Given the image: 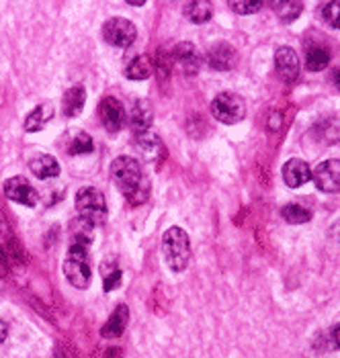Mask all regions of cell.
Returning <instances> with one entry per match:
<instances>
[{
	"label": "cell",
	"mask_w": 340,
	"mask_h": 358,
	"mask_svg": "<svg viewBox=\"0 0 340 358\" xmlns=\"http://www.w3.org/2000/svg\"><path fill=\"white\" fill-rule=\"evenodd\" d=\"M111 176L117 189L125 194V199L132 205H142L148 201L150 194V182L143 174L142 166L132 156H119L111 164Z\"/></svg>",
	"instance_id": "cell-1"
},
{
	"label": "cell",
	"mask_w": 340,
	"mask_h": 358,
	"mask_svg": "<svg viewBox=\"0 0 340 358\" xmlns=\"http://www.w3.org/2000/svg\"><path fill=\"white\" fill-rule=\"evenodd\" d=\"M162 252L172 271L180 273L189 266L191 260V240L185 229L180 227H170L162 236Z\"/></svg>",
	"instance_id": "cell-2"
},
{
	"label": "cell",
	"mask_w": 340,
	"mask_h": 358,
	"mask_svg": "<svg viewBox=\"0 0 340 358\" xmlns=\"http://www.w3.org/2000/svg\"><path fill=\"white\" fill-rule=\"evenodd\" d=\"M64 275L68 278V282L76 289L90 287V264H88L86 246H80V244L70 246L64 260Z\"/></svg>",
	"instance_id": "cell-3"
},
{
	"label": "cell",
	"mask_w": 340,
	"mask_h": 358,
	"mask_svg": "<svg viewBox=\"0 0 340 358\" xmlns=\"http://www.w3.org/2000/svg\"><path fill=\"white\" fill-rule=\"evenodd\" d=\"M76 209H78L80 217H85L94 225L105 223V220H107L105 196L94 187H85L76 193Z\"/></svg>",
	"instance_id": "cell-4"
},
{
	"label": "cell",
	"mask_w": 340,
	"mask_h": 358,
	"mask_svg": "<svg viewBox=\"0 0 340 358\" xmlns=\"http://www.w3.org/2000/svg\"><path fill=\"white\" fill-rule=\"evenodd\" d=\"M211 113L220 123L234 125L246 117V103L234 92H220L211 103Z\"/></svg>",
	"instance_id": "cell-5"
},
{
	"label": "cell",
	"mask_w": 340,
	"mask_h": 358,
	"mask_svg": "<svg viewBox=\"0 0 340 358\" xmlns=\"http://www.w3.org/2000/svg\"><path fill=\"white\" fill-rule=\"evenodd\" d=\"M103 37H105V41L111 43L113 48L125 50V48H129V45L136 41L138 29H136V25H134L132 21L115 17V19H109V21L103 25Z\"/></svg>",
	"instance_id": "cell-6"
},
{
	"label": "cell",
	"mask_w": 340,
	"mask_h": 358,
	"mask_svg": "<svg viewBox=\"0 0 340 358\" xmlns=\"http://www.w3.org/2000/svg\"><path fill=\"white\" fill-rule=\"evenodd\" d=\"M313 182L324 193H339L340 191V160H326L316 166L312 174Z\"/></svg>",
	"instance_id": "cell-7"
},
{
	"label": "cell",
	"mask_w": 340,
	"mask_h": 358,
	"mask_svg": "<svg viewBox=\"0 0 340 358\" xmlns=\"http://www.w3.org/2000/svg\"><path fill=\"white\" fill-rule=\"evenodd\" d=\"M172 59L180 66V70L187 74V76H195L201 66H203V55L199 54V50L189 43V41H180L174 45L172 50Z\"/></svg>",
	"instance_id": "cell-8"
},
{
	"label": "cell",
	"mask_w": 340,
	"mask_h": 358,
	"mask_svg": "<svg viewBox=\"0 0 340 358\" xmlns=\"http://www.w3.org/2000/svg\"><path fill=\"white\" fill-rule=\"evenodd\" d=\"M4 194L15 201V203H21V205H27V207H35L37 201H39V194L37 191L31 187L27 178L23 176H13L4 182Z\"/></svg>",
	"instance_id": "cell-9"
},
{
	"label": "cell",
	"mask_w": 340,
	"mask_h": 358,
	"mask_svg": "<svg viewBox=\"0 0 340 358\" xmlns=\"http://www.w3.org/2000/svg\"><path fill=\"white\" fill-rule=\"evenodd\" d=\"M99 117H101V123L109 131H119L125 121V110L115 96H105L99 103Z\"/></svg>",
	"instance_id": "cell-10"
},
{
	"label": "cell",
	"mask_w": 340,
	"mask_h": 358,
	"mask_svg": "<svg viewBox=\"0 0 340 358\" xmlns=\"http://www.w3.org/2000/svg\"><path fill=\"white\" fill-rule=\"evenodd\" d=\"M207 64H209V68L211 70H220V72H226V70H232L236 64H238V52L226 43V41H222V43H215L209 52H207Z\"/></svg>",
	"instance_id": "cell-11"
},
{
	"label": "cell",
	"mask_w": 340,
	"mask_h": 358,
	"mask_svg": "<svg viewBox=\"0 0 340 358\" xmlns=\"http://www.w3.org/2000/svg\"><path fill=\"white\" fill-rule=\"evenodd\" d=\"M275 68L285 83H295L299 78V57L287 45L275 52Z\"/></svg>",
	"instance_id": "cell-12"
},
{
	"label": "cell",
	"mask_w": 340,
	"mask_h": 358,
	"mask_svg": "<svg viewBox=\"0 0 340 358\" xmlns=\"http://www.w3.org/2000/svg\"><path fill=\"white\" fill-rule=\"evenodd\" d=\"M154 123V109L148 101H136L134 107L129 110V127L142 136V134H148L150 127Z\"/></svg>",
	"instance_id": "cell-13"
},
{
	"label": "cell",
	"mask_w": 340,
	"mask_h": 358,
	"mask_svg": "<svg viewBox=\"0 0 340 358\" xmlns=\"http://www.w3.org/2000/svg\"><path fill=\"white\" fill-rule=\"evenodd\" d=\"M310 178H312L310 166H308V162L299 160V158H293V160H289V162L283 166V180L289 189H299V187H304Z\"/></svg>",
	"instance_id": "cell-14"
},
{
	"label": "cell",
	"mask_w": 340,
	"mask_h": 358,
	"mask_svg": "<svg viewBox=\"0 0 340 358\" xmlns=\"http://www.w3.org/2000/svg\"><path fill=\"white\" fill-rule=\"evenodd\" d=\"M29 168H31V172H33L37 178H41V180L56 178L57 174H59V164H57V160L54 156H48V154H39V156L31 158Z\"/></svg>",
	"instance_id": "cell-15"
},
{
	"label": "cell",
	"mask_w": 340,
	"mask_h": 358,
	"mask_svg": "<svg viewBox=\"0 0 340 358\" xmlns=\"http://www.w3.org/2000/svg\"><path fill=\"white\" fill-rule=\"evenodd\" d=\"M86 103V90L83 86H72L64 92L62 99V110L66 117H76Z\"/></svg>",
	"instance_id": "cell-16"
},
{
	"label": "cell",
	"mask_w": 340,
	"mask_h": 358,
	"mask_svg": "<svg viewBox=\"0 0 340 358\" xmlns=\"http://www.w3.org/2000/svg\"><path fill=\"white\" fill-rule=\"evenodd\" d=\"M127 320H129V309H127V305H119L113 311V315L109 317V322L103 326L101 336H103V338H119V336L125 331Z\"/></svg>",
	"instance_id": "cell-17"
},
{
	"label": "cell",
	"mask_w": 340,
	"mask_h": 358,
	"mask_svg": "<svg viewBox=\"0 0 340 358\" xmlns=\"http://www.w3.org/2000/svg\"><path fill=\"white\" fill-rule=\"evenodd\" d=\"M52 117H54V105L43 103V105L35 107L29 113V117L25 119V129H27L29 134L39 131V129H43L52 121Z\"/></svg>",
	"instance_id": "cell-18"
},
{
	"label": "cell",
	"mask_w": 340,
	"mask_h": 358,
	"mask_svg": "<svg viewBox=\"0 0 340 358\" xmlns=\"http://www.w3.org/2000/svg\"><path fill=\"white\" fill-rule=\"evenodd\" d=\"M152 72H154V64H152L150 55H138V57H134L127 64V68H125V76L129 80H146V78L152 76Z\"/></svg>",
	"instance_id": "cell-19"
},
{
	"label": "cell",
	"mask_w": 340,
	"mask_h": 358,
	"mask_svg": "<svg viewBox=\"0 0 340 358\" xmlns=\"http://www.w3.org/2000/svg\"><path fill=\"white\" fill-rule=\"evenodd\" d=\"M185 15H187V19L191 21V23H207L209 19H211V15H213V6H211V2H207V0H193V2H189L187 6H185Z\"/></svg>",
	"instance_id": "cell-20"
},
{
	"label": "cell",
	"mask_w": 340,
	"mask_h": 358,
	"mask_svg": "<svg viewBox=\"0 0 340 358\" xmlns=\"http://www.w3.org/2000/svg\"><path fill=\"white\" fill-rule=\"evenodd\" d=\"M92 229H94V223H90L85 217H78V220L72 221L70 225V236H72V244H80V246H90L92 242Z\"/></svg>",
	"instance_id": "cell-21"
},
{
	"label": "cell",
	"mask_w": 340,
	"mask_h": 358,
	"mask_svg": "<svg viewBox=\"0 0 340 358\" xmlns=\"http://www.w3.org/2000/svg\"><path fill=\"white\" fill-rule=\"evenodd\" d=\"M277 13V17L283 21V23H291L295 21L302 13H304V2H297V0H283V2H273L271 4Z\"/></svg>",
	"instance_id": "cell-22"
},
{
	"label": "cell",
	"mask_w": 340,
	"mask_h": 358,
	"mask_svg": "<svg viewBox=\"0 0 340 358\" xmlns=\"http://www.w3.org/2000/svg\"><path fill=\"white\" fill-rule=\"evenodd\" d=\"M328 64H330V54H328V50H324V48H320V45L308 48V52H306V66H308L310 72H320V70H324Z\"/></svg>",
	"instance_id": "cell-23"
},
{
	"label": "cell",
	"mask_w": 340,
	"mask_h": 358,
	"mask_svg": "<svg viewBox=\"0 0 340 358\" xmlns=\"http://www.w3.org/2000/svg\"><path fill=\"white\" fill-rule=\"evenodd\" d=\"M138 148L142 150L143 156L150 158V160H158L160 154H162V141L156 138L154 134H150V131L138 136Z\"/></svg>",
	"instance_id": "cell-24"
},
{
	"label": "cell",
	"mask_w": 340,
	"mask_h": 358,
	"mask_svg": "<svg viewBox=\"0 0 340 358\" xmlns=\"http://www.w3.org/2000/svg\"><path fill=\"white\" fill-rule=\"evenodd\" d=\"M283 220L291 225H299V223H308L312 220V211L304 205H297V203H289L285 205L283 211H281Z\"/></svg>",
	"instance_id": "cell-25"
},
{
	"label": "cell",
	"mask_w": 340,
	"mask_h": 358,
	"mask_svg": "<svg viewBox=\"0 0 340 358\" xmlns=\"http://www.w3.org/2000/svg\"><path fill=\"white\" fill-rule=\"evenodd\" d=\"M318 138H322L326 143H337L340 139V121L339 119H326L318 127Z\"/></svg>",
	"instance_id": "cell-26"
},
{
	"label": "cell",
	"mask_w": 340,
	"mask_h": 358,
	"mask_svg": "<svg viewBox=\"0 0 340 358\" xmlns=\"http://www.w3.org/2000/svg\"><path fill=\"white\" fill-rule=\"evenodd\" d=\"M103 287H105V291H113L115 287H119L121 285V278H123V273H121V268L117 266V264H103Z\"/></svg>",
	"instance_id": "cell-27"
},
{
	"label": "cell",
	"mask_w": 340,
	"mask_h": 358,
	"mask_svg": "<svg viewBox=\"0 0 340 358\" xmlns=\"http://www.w3.org/2000/svg\"><path fill=\"white\" fill-rule=\"evenodd\" d=\"M322 17H324V21H326L330 27L340 29V0H334V2L324 4Z\"/></svg>",
	"instance_id": "cell-28"
},
{
	"label": "cell",
	"mask_w": 340,
	"mask_h": 358,
	"mask_svg": "<svg viewBox=\"0 0 340 358\" xmlns=\"http://www.w3.org/2000/svg\"><path fill=\"white\" fill-rule=\"evenodd\" d=\"M92 150V138L88 136V134H78L74 141L70 143V148H68V152L70 154H74V156H78V154H88Z\"/></svg>",
	"instance_id": "cell-29"
},
{
	"label": "cell",
	"mask_w": 340,
	"mask_h": 358,
	"mask_svg": "<svg viewBox=\"0 0 340 358\" xmlns=\"http://www.w3.org/2000/svg\"><path fill=\"white\" fill-rule=\"evenodd\" d=\"M229 6L238 13V15H253L256 10L262 8V2H229Z\"/></svg>",
	"instance_id": "cell-30"
},
{
	"label": "cell",
	"mask_w": 340,
	"mask_h": 358,
	"mask_svg": "<svg viewBox=\"0 0 340 358\" xmlns=\"http://www.w3.org/2000/svg\"><path fill=\"white\" fill-rule=\"evenodd\" d=\"M330 338H332V342H334V346H339L340 348V324H337L332 331H330Z\"/></svg>",
	"instance_id": "cell-31"
},
{
	"label": "cell",
	"mask_w": 340,
	"mask_h": 358,
	"mask_svg": "<svg viewBox=\"0 0 340 358\" xmlns=\"http://www.w3.org/2000/svg\"><path fill=\"white\" fill-rule=\"evenodd\" d=\"M330 234H332V238L337 240L340 244V221H337L334 225H332V229H330Z\"/></svg>",
	"instance_id": "cell-32"
},
{
	"label": "cell",
	"mask_w": 340,
	"mask_h": 358,
	"mask_svg": "<svg viewBox=\"0 0 340 358\" xmlns=\"http://www.w3.org/2000/svg\"><path fill=\"white\" fill-rule=\"evenodd\" d=\"M6 336H8V326L0 320V342H4V340H6Z\"/></svg>",
	"instance_id": "cell-33"
},
{
	"label": "cell",
	"mask_w": 340,
	"mask_h": 358,
	"mask_svg": "<svg viewBox=\"0 0 340 358\" xmlns=\"http://www.w3.org/2000/svg\"><path fill=\"white\" fill-rule=\"evenodd\" d=\"M332 83H334V86L340 90V66L332 72Z\"/></svg>",
	"instance_id": "cell-34"
},
{
	"label": "cell",
	"mask_w": 340,
	"mask_h": 358,
	"mask_svg": "<svg viewBox=\"0 0 340 358\" xmlns=\"http://www.w3.org/2000/svg\"><path fill=\"white\" fill-rule=\"evenodd\" d=\"M4 275H6V262H4V260H2V256H0V278H2Z\"/></svg>",
	"instance_id": "cell-35"
}]
</instances>
